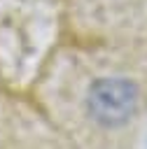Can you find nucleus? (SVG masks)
<instances>
[{
  "instance_id": "1",
  "label": "nucleus",
  "mask_w": 147,
  "mask_h": 149,
  "mask_svg": "<svg viewBox=\"0 0 147 149\" xmlns=\"http://www.w3.org/2000/svg\"><path fill=\"white\" fill-rule=\"evenodd\" d=\"M86 109L103 128L124 126L140 109V86L128 77H98L89 86Z\"/></svg>"
}]
</instances>
